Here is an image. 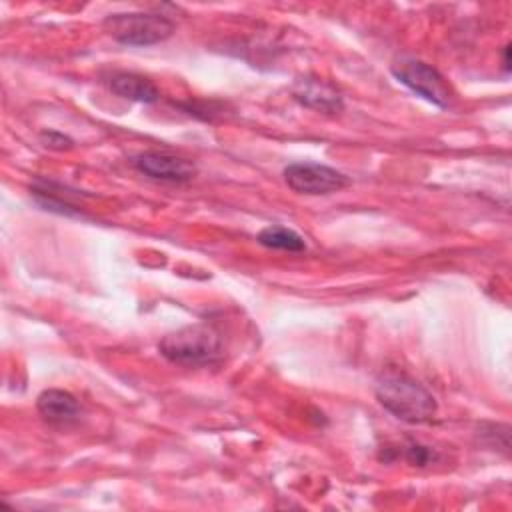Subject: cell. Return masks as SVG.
Segmentation results:
<instances>
[{
  "instance_id": "cell-1",
  "label": "cell",
  "mask_w": 512,
  "mask_h": 512,
  "mask_svg": "<svg viewBox=\"0 0 512 512\" xmlns=\"http://www.w3.org/2000/svg\"><path fill=\"white\" fill-rule=\"evenodd\" d=\"M374 394L384 410L410 424L428 422L438 410L436 398L420 382L406 374L388 372L380 376Z\"/></svg>"
},
{
  "instance_id": "cell-2",
  "label": "cell",
  "mask_w": 512,
  "mask_h": 512,
  "mask_svg": "<svg viewBox=\"0 0 512 512\" xmlns=\"http://www.w3.org/2000/svg\"><path fill=\"white\" fill-rule=\"evenodd\" d=\"M158 350L172 364L200 368L218 362L222 358L224 346L220 332L212 324L196 322L166 334L160 340Z\"/></svg>"
},
{
  "instance_id": "cell-3",
  "label": "cell",
  "mask_w": 512,
  "mask_h": 512,
  "mask_svg": "<svg viewBox=\"0 0 512 512\" xmlns=\"http://www.w3.org/2000/svg\"><path fill=\"white\" fill-rule=\"evenodd\" d=\"M102 28L120 44L150 46L168 40L176 26L174 22L156 12H124L110 14L102 20Z\"/></svg>"
},
{
  "instance_id": "cell-4",
  "label": "cell",
  "mask_w": 512,
  "mask_h": 512,
  "mask_svg": "<svg viewBox=\"0 0 512 512\" xmlns=\"http://www.w3.org/2000/svg\"><path fill=\"white\" fill-rule=\"evenodd\" d=\"M390 72L400 84H404L414 94L438 108H448L454 100V90L450 82L434 66L422 60L406 56L398 58L390 64Z\"/></svg>"
},
{
  "instance_id": "cell-5",
  "label": "cell",
  "mask_w": 512,
  "mask_h": 512,
  "mask_svg": "<svg viewBox=\"0 0 512 512\" xmlns=\"http://www.w3.org/2000/svg\"><path fill=\"white\" fill-rule=\"evenodd\" d=\"M284 180L294 192L308 194V196L332 194L350 184L348 176L342 174L340 170L330 168L326 164H316V162L288 164L284 168Z\"/></svg>"
},
{
  "instance_id": "cell-6",
  "label": "cell",
  "mask_w": 512,
  "mask_h": 512,
  "mask_svg": "<svg viewBox=\"0 0 512 512\" xmlns=\"http://www.w3.org/2000/svg\"><path fill=\"white\" fill-rule=\"evenodd\" d=\"M132 162L138 172L162 182H188L196 176V166L190 160L156 150L142 152Z\"/></svg>"
},
{
  "instance_id": "cell-7",
  "label": "cell",
  "mask_w": 512,
  "mask_h": 512,
  "mask_svg": "<svg viewBox=\"0 0 512 512\" xmlns=\"http://www.w3.org/2000/svg\"><path fill=\"white\" fill-rule=\"evenodd\" d=\"M292 96L302 106L312 108V110H320V112H326V114H334V112L342 110L340 92L332 84H328L320 78H312V76L298 78L292 86Z\"/></svg>"
},
{
  "instance_id": "cell-8",
  "label": "cell",
  "mask_w": 512,
  "mask_h": 512,
  "mask_svg": "<svg viewBox=\"0 0 512 512\" xmlns=\"http://www.w3.org/2000/svg\"><path fill=\"white\" fill-rule=\"evenodd\" d=\"M36 410L48 424H54V426L72 424L82 414L78 400L70 392L60 388L42 390L36 398Z\"/></svg>"
},
{
  "instance_id": "cell-9",
  "label": "cell",
  "mask_w": 512,
  "mask_h": 512,
  "mask_svg": "<svg viewBox=\"0 0 512 512\" xmlns=\"http://www.w3.org/2000/svg\"><path fill=\"white\" fill-rule=\"evenodd\" d=\"M108 88L124 100L142 102V104H150L160 98V90L156 88V84L146 76H140L134 72H114L108 78Z\"/></svg>"
},
{
  "instance_id": "cell-10",
  "label": "cell",
  "mask_w": 512,
  "mask_h": 512,
  "mask_svg": "<svg viewBox=\"0 0 512 512\" xmlns=\"http://www.w3.org/2000/svg\"><path fill=\"white\" fill-rule=\"evenodd\" d=\"M258 244L272 250H286V252H302L306 248L304 238L280 224H270L258 232Z\"/></svg>"
},
{
  "instance_id": "cell-11",
  "label": "cell",
  "mask_w": 512,
  "mask_h": 512,
  "mask_svg": "<svg viewBox=\"0 0 512 512\" xmlns=\"http://www.w3.org/2000/svg\"><path fill=\"white\" fill-rule=\"evenodd\" d=\"M404 456H406V460H408L410 464H414V466H426V464H430V462L436 458L434 450H430L428 446L416 444V442H410V444L406 446Z\"/></svg>"
},
{
  "instance_id": "cell-12",
  "label": "cell",
  "mask_w": 512,
  "mask_h": 512,
  "mask_svg": "<svg viewBox=\"0 0 512 512\" xmlns=\"http://www.w3.org/2000/svg\"><path fill=\"white\" fill-rule=\"evenodd\" d=\"M40 140L46 148H52V150H64V148H72V140L68 136H64L62 132L58 130H44L40 132Z\"/></svg>"
},
{
  "instance_id": "cell-13",
  "label": "cell",
  "mask_w": 512,
  "mask_h": 512,
  "mask_svg": "<svg viewBox=\"0 0 512 512\" xmlns=\"http://www.w3.org/2000/svg\"><path fill=\"white\" fill-rule=\"evenodd\" d=\"M502 66L506 72H510V44H506L502 50Z\"/></svg>"
}]
</instances>
